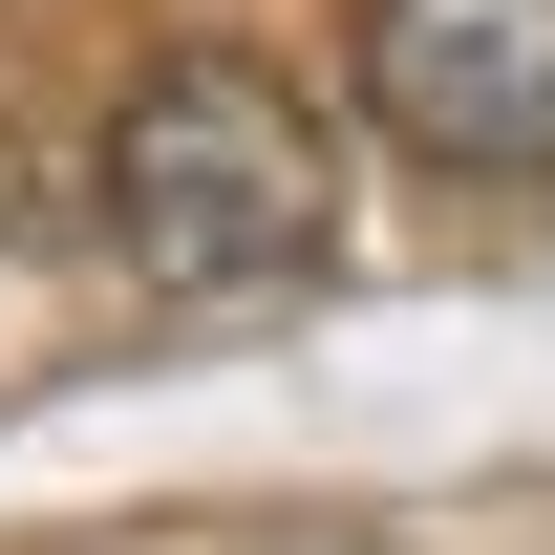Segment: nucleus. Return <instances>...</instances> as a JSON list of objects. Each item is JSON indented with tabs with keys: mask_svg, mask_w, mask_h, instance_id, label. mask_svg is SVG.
I'll list each match as a JSON object with an SVG mask.
<instances>
[{
	"mask_svg": "<svg viewBox=\"0 0 555 555\" xmlns=\"http://www.w3.org/2000/svg\"><path fill=\"white\" fill-rule=\"evenodd\" d=\"M343 65H363V129L427 171H470V193L555 171V0H363Z\"/></svg>",
	"mask_w": 555,
	"mask_h": 555,
	"instance_id": "obj_2",
	"label": "nucleus"
},
{
	"mask_svg": "<svg viewBox=\"0 0 555 555\" xmlns=\"http://www.w3.org/2000/svg\"><path fill=\"white\" fill-rule=\"evenodd\" d=\"M343 235V171H321V107L235 43H171V65L107 107V257L171 278V299H235V278H299Z\"/></svg>",
	"mask_w": 555,
	"mask_h": 555,
	"instance_id": "obj_1",
	"label": "nucleus"
}]
</instances>
